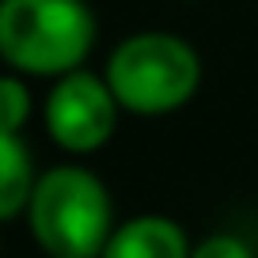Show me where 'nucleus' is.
<instances>
[{"label": "nucleus", "mask_w": 258, "mask_h": 258, "mask_svg": "<svg viewBox=\"0 0 258 258\" xmlns=\"http://www.w3.org/2000/svg\"><path fill=\"white\" fill-rule=\"evenodd\" d=\"M27 224L46 254L57 258H99L114 232L110 194L84 167H49L34 178Z\"/></svg>", "instance_id": "obj_1"}, {"label": "nucleus", "mask_w": 258, "mask_h": 258, "mask_svg": "<svg viewBox=\"0 0 258 258\" xmlns=\"http://www.w3.org/2000/svg\"><path fill=\"white\" fill-rule=\"evenodd\" d=\"M95 46L84 0H0V57L27 76H64Z\"/></svg>", "instance_id": "obj_2"}, {"label": "nucleus", "mask_w": 258, "mask_h": 258, "mask_svg": "<svg viewBox=\"0 0 258 258\" xmlns=\"http://www.w3.org/2000/svg\"><path fill=\"white\" fill-rule=\"evenodd\" d=\"M106 84L121 110L160 118L186 106L202 84L198 49L178 34L145 31L125 38L106 61Z\"/></svg>", "instance_id": "obj_3"}, {"label": "nucleus", "mask_w": 258, "mask_h": 258, "mask_svg": "<svg viewBox=\"0 0 258 258\" xmlns=\"http://www.w3.org/2000/svg\"><path fill=\"white\" fill-rule=\"evenodd\" d=\"M114 125H118V99L106 80L84 69L57 76L46 95V129L57 148L76 156L99 152L110 141Z\"/></svg>", "instance_id": "obj_4"}, {"label": "nucleus", "mask_w": 258, "mask_h": 258, "mask_svg": "<svg viewBox=\"0 0 258 258\" xmlns=\"http://www.w3.org/2000/svg\"><path fill=\"white\" fill-rule=\"evenodd\" d=\"M99 258H190V239L171 217H133L114 228Z\"/></svg>", "instance_id": "obj_5"}, {"label": "nucleus", "mask_w": 258, "mask_h": 258, "mask_svg": "<svg viewBox=\"0 0 258 258\" xmlns=\"http://www.w3.org/2000/svg\"><path fill=\"white\" fill-rule=\"evenodd\" d=\"M34 163L19 133H0V220L27 213L34 190Z\"/></svg>", "instance_id": "obj_6"}, {"label": "nucleus", "mask_w": 258, "mask_h": 258, "mask_svg": "<svg viewBox=\"0 0 258 258\" xmlns=\"http://www.w3.org/2000/svg\"><path fill=\"white\" fill-rule=\"evenodd\" d=\"M31 118V91L16 76H0V133H19Z\"/></svg>", "instance_id": "obj_7"}, {"label": "nucleus", "mask_w": 258, "mask_h": 258, "mask_svg": "<svg viewBox=\"0 0 258 258\" xmlns=\"http://www.w3.org/2000/svg\"><path fill=\"white\" fill-rule=\"evenodd\" d=\"M190 258H254V254L239 235H205L190 250Z\"/></svg>", "instance_id": "obj_8"}, {"label": "nucleus", "mask_w": 258, "mask_h": 258, "mask_svg": "<svg viewBox=\"0 0 258 258\" xmlns=\"http://www.w3.org/2000/svg\"><path fill=\"white\" fill-rule=\"evenodd\" d=\"M46 258H57V254H46Z\"/></svg>", "instance_id": "obj_9"}]
</instances>
